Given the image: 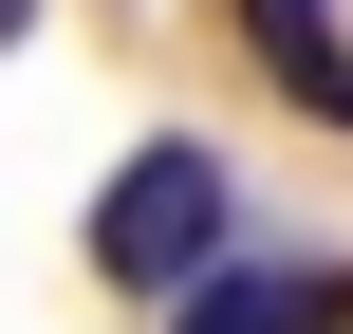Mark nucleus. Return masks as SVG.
Segmentation results:
<instances>
[{
	"label": "nucleus",
	"mask_w": 353,
	"mask_h": 334,
	"mask_svg": "<svg viewBox=\"0 0 353 334\" xmlns=\"http://www.w3.org/2000/svg\"><path fill=\"white\" fill-rule=\"evenodd\" d=\"M223 260V149L205 130H149L112 186H93V279H130V298H186Z\"/></svg>",
	"instance_id": "1"
},
{
	"label": "nucleus",
	"mask_w": 353,
	"mask_h": 334,
	"mask_svg": "<svg viewBox=\"0 0 353 334\" xmlns=\"http://www.w3.org/2000/svg\"><path fill=\"white\" fill-rule=\"evenodd\" d=\"M168 334H353V279L335 260H205L168 298Z\"/></svg>",
	"instance_id": "2"
},
{
	"label": "nucleus",
	"mask_w": 353,
	"mask_h": 334,
	"mask_svg": "<svg viewBox=\"0 0 353 334\" xmlns=\"http://www.w3.org/2000/svg\"><path fill=\"white\" fill-rule=\"evenodd\" d=\"M223 19H242V56H261L316 130H353V37H335V0H223Z\"/></svg>",
	"instance_id": "3"
},
{
	"label": "nucleus",
	"mask_w": 353,
	"mask_h": 334,
	"mask_svg": "<svg viewBox=\"0 0 353 334\" xmlns=\"http://www.w3.org/2000/svg\"><path fill=\"white\" fill-rule=\"evenodd\" d=\"M19 19H37V0H0V56H19Z\"/></svg>",
	"instance_id": "4"
}]
</instances>
